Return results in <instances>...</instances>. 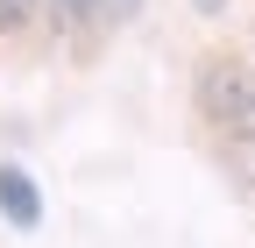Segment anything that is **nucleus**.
Listing matches in <instances>:
<instances>
[{
	"mask_svg": "<svg viewBox=\"0 0 255 248\" xmlns=\"http://www.w3.org/2000/svg\"><path fill=\"white\" fill-rule=\"evenodd\" d=\"M0 220H7L14 234H36L43 227V192H36V177H28L21 163L0 156Z\"/></svg>",
	"mask_w": 255,
	"mask_h": 248,
	"instance_id": "obj_3",
	"label": "nucleus"
},
{
	"mask_svg": "<svg viewBox=\"0 0 255 248\" xmlns=\"http://www.w3.org/2000/svg\"><path fill=\"white\" fill-rule=\"evenodd\" d=\"M199 114L220 135H234V142L255 128V71L241 57H206L199 64Z\"/></svg>",
	"mask_w": 255,
	"mask_h": 248,
	"instance_id": "obj_1",
	"label": "nucleus"
},
{
	"mask_svg": "<svg viewBox=\"0 0 255 248\" xmlns=\"http://www.w3.org/2000/svg\"><path fill=\"white\" fill-rule=\"evenodd\" d=\"M36 7H43V0H0V36L28 28V21H36Z\"/></svg>",
	"mask_w": 255,
	"mask_h": 248,
	"instance_id": "obj_4",
	"label": "nucleus"
},
{
	"mask_svg": "<svg viewBox=\"0 0 255 248\" xmlns=\"http://www.w3.org/2000/svg\"><path fill=\"white\" fill-rule=\"evenodd\" d=\"M43 14L57 36H107L135 14V0H43Z\"/></svg>",
	"mask_w": 255,
	"mask_h": 248,
	"instance_id": "obj_2",
	"label": "nucleus"
},
{
	"mask_svg": "<svg viewBox=\"0 0 255 248\" xmlns=\"http://www.w3.org/2000/svg\"><path fill=\"white\" fill-rule=\"evenodd\" d=\"M191 7H199V14H227L234 0H191Z\"/></svg>",
	"mask_w": 255,
	"mask_h": 248,
	"instance_id": "obj_5",
	"label": "nucleus"
},
{
	"mask_svg": "<svg viewBox=\"0 0 255 248\" xmlns=\"http://www.w3.org/2000/svg\"><path fill=\"white\" fill-rule=\"evenodd\" d=\"M241 156H248V170H255V128H248V135H241Z\"/></svg>",
	"mask_w": 255,
	"mask_h": 248,
	"instance_id": "obj_6",
	"label": "nucleus"
}]
</instances>
